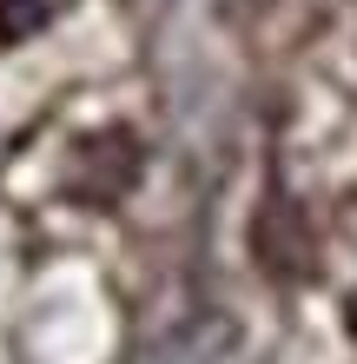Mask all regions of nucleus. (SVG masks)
<instances>
[{
	"instance_id": "7ed1b4c3",
	"label": "nucleus",
	"mask_w": 357,
	"mask_h": 364,
	"mask_svg": "<svg viewBox=\"0 0 357 364\" xmlns=\"http://www.w3.org/2000/svg\"><path fill=\"white\" fill-rule=\"evenodd\" d=\"M232 318H219V311H205L192 318V325H179V331H165L153 351H139V358H126V364H219L225 351H232Z\"/></svg>"
},
{
	"instance_id": "f257e3e1",
	"label": "nucleus",
	"mask_w": 357,
	"mask_h": 364,
	"mask_svg": "<svg viewBox=\"0 0 357 364\" xmlns=\"http://www.w3.org/2000/svg\"><path fill=\"white\" fill-rule=\"evenodd\" d=\"M139 179V139L119 133V126H106V133H87L73 146V173H67V192L79 205H113L126 199Z\"/></svg>"
},
{
	"instance_id": "f03ea898",
	"label": "nucleus",
	"mask_w": 357,
	"mask_h": 364,
	"mask_svg": "<svg viewBox=\"0 0 357 364\" xmlns=\"http://www.w3.org/2000/svg\"><path fill=\"white\" fill-rule=\"evenodd\" d=\"M251 252H258V265L278 272V278H311L318 272V239H311L304 212L291 199H265L258 205V219H251Z\"/></svg>"
},
{
	"instance_id": "20e7f679",
	"label": "nucleus",
	"mask_w": 357,
	"mask_h": 364,
	"mask_svg": "<svg viewBox=\"0 0 357 364\" xmlns=\"http://www.w3.org/2000/svg\"><path fill=\"white\" fill-rule=\"evenodd\" d=\"M47 0H0V40H27V33H40L47 27Z\"/></svg>"
},
{
	"instance_id": "39448f33",
	"label": "nucleus",
	"mask_w": 357,
	"mask_h": 364,
	"mask_svg": "<svg viewBox=\"0 0 357 364\" xmlns=\"http://www.w3.org/2000/svg\"><path fill=\"white\" fill-rule=\"evenodd\" d=\"M344 331L357 338V291H351V305H344Z\"/></svg>"
}]
</instances>
